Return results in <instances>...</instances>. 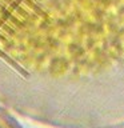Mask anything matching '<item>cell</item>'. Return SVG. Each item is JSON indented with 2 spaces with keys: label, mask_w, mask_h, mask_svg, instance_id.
<instances>
[{
  "label": "cell",
  "mask_w": 124,
  "mask_h": 128,
  "mask_svg": "<svg viewBox=\"0 0 124 128\" xmlns=\"http://www.w3.org/2000/svg\"><path fill=\"white\" fill-rule=\"evenodd\" d=\"M0 104L55 128L124 123V0H0Z\"/></svg>",
  "instance_id": "cell-1"
},
{
  "label": "cell",
  "mask_w": 124,
  "mask_h": 128,
  "mask_svg": "<svg viewBox=\"0 0 124 128\" xmlns=\"http://www.w3.org/2000/svg\"><path fill=\"white\" fill-rule=\"evenodd\" d=\"M0 128H22L19 122L12 116L11 111L0 104Z\"/></svg>",
  "instance_id": "cell-2"
},
{
  "label": "cell",
  "mask_w": 124,
  "mask_h": 128,
  "mask_svg": "<svg viewBox=\"0 0 124 128\" xmlns=\"http://www.w3.org/2000/svg\"><path fill=\"white\" fill-rule=\"evenodd\" d=\"M111 128H124V123H122V124H118V126H115V127H111Z\"/></svg>",
  "instance_id": "cell-3"
}]
</instances>
